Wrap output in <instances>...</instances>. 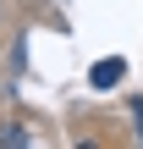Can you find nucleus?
<instances>
[{"instance_id":"obj_1","label":"nucleus","mask_w":143,"mask_h":149,"mask_svg":"<svg viewBox=\"0 0 143 149\" xmlns=\"http://www.w3.org/2000/svg\"><path fill=\"white\" fill-rule=\"evenodd\" d=\"M121 72H127V61H121V55H105V61H94L88 83H94V88H116V83H121Z\"/></svg>"},{"instance_id":"obj_3","label":"nucleus","mask_w":143,"mask_h":149,"mask_svg":"<svg viewBox=\"0 0 143 149\" xmlns=\"http://www.w3.org/2000/svg\"><path fill=\"white\" fill-rule=\"evenodd\" d=\"M132 116H138V138H143V100H138V105H132Z\"/></svg>"},{"instance_id":"obj_2","label":"nucleus","mask_w":143,"mask_h":149,"mask_svg":"<svg viewBox=\"0 0 143 149\" xmlns=\"http://www.w3.org/2000/svg\"><path fill=\"white\" fill-rule=\"evenodd\" d=\"M0 144H6V149H17V144H28V133H22V127H6V133H0Z\"/></svg>"}]
</instances>
